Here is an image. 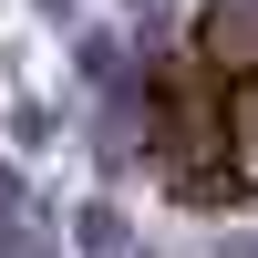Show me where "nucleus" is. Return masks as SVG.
I'll return each instance as SVG.
<instances>
[{
  "instance_id": "obj_1",
  "label": "nucleus",
  "mask_w": 258,
  "mask_h": 258,
  "mask_svg": "<svg viewBox=\"0 0 258 258\" xmlns=\"http://www.w3.org/2000/svg\"><path fill=\"white\" fill-rule=\"evenodd\" d=\"M145 155H155V176L176 186V197L217 207L238 197V155H227V73L197 52V41H176V52L155 62V103H145Z\"/></svg>"
},
{
  "instance_id": "obj_3",
  "label": "nucleus",
  "mask_w": 258,
  "mask_h": 258,
  "mask_svg": "<svg viewBox=\"0 0 258 258\" xmlns=\"http://www.w3.org/2000/svg\"><path fill=\"white\" fill-rule=\"evenodd\" d=\"M227 155H238V197H258V73L227 83Z\"/></svg>"
},
{
  "instance_id": "obj_2",
  "label": "nucleus",
  "mask_w": 258,
  "mask_h": 258,
  "mask_svg": "<svg viewBox=\"0 0 258 258\" xmlns=\"http://www.w3.org/2000/svg\"><path fill=\"white\" fill-rule=\"evenodd\" d=\"M186 41H197V52L217 62L227 83H248V73H258V0H207Z\"/></svg>"
}]
</instances>
